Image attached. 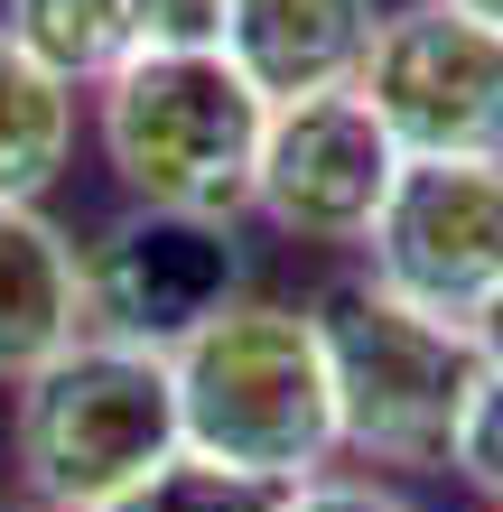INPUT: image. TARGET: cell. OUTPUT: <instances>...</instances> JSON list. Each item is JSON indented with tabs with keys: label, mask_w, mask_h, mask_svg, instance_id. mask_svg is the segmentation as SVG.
Here are the masks:
<instances>
[{
	"label": "cell",
	"mask_w": 503,
	"mask_h": 512,
	"mask_svg": "<svg viewBox=\"0 0 503 512\" xmlns=\"http://www.w3.org/2000/svg\"><path fill=\"white\" fill-rule=\"evenodd\" d=\"M466 354H476V364H485V373H503V289L485 298V308H476V317H466Z\"/></svg>",
	"instance_id": "obj_16"
},
{
	"label": "cell",
	"mask_w": 503,
	"mask_h": 512,
	"mask_svg": "<svg viewBox=\"0 0 503 512\" xmlns=\"http://www.w3.org/2000/svg\"><path fill=\"white\" fill-rule=\"evenodd\" d=\"M494 512H503V503H494Z\"/></svg>",
	"instance_id": "obj_19"
},
{
	"label": "cell",
	"mask_w": 503,
	"mask_h": 512,
	"mask_svg": "<svg viewBox=\"0 0 503 512\" xmlns=\"http://www.w3.org/2000/svg\"><path fill=\"white\" fill-rule=\"evenodd\" d=\"M373 0H224L215 47L233 56V75L261 103H308V94H345L354 66L373 47Z\"/></svg>",
	"instance_id": "obj_9"
},
{
	"label": "cell",
	"mask_w": 503,
	"mask_h": 512,
	"mask_svg": "<svg viewBox=\"0 0 503 512\" xmlns=\"http://www.w3.org/2000/svg\"><path fill=\"white\" fill-rule=\"evenodd\" d=\"M364 261L382 298L466 336V317L503 289V159H401Z\"/></svg>",
	"instance_id": "obj_6"
},
{
	"label": "cell",
	"mask_w": 503,
	"mask_h": 512,
	"mask_svg": "<svg viewBox=\"0 0 503 512\" xmlns=\"http://www.w3.org/2000/svg\"><path fill=\"white\" fill-rule=\"evenodd\" d=\"M280 494L289 485H261V475H233V466L177 447L168 466H150L131 494H112L103 512H280Z\"/></svg>",
	"instance_id": "obj_13"
},
{
	"label": "cell",
	"mask_w": 503,
	"mask_h": 512,
	"mask_svg": "<svg viewBox=\"0 0 503 512\" xmlns=\"http://www.w3.org/2000/svg\"><path fill=\"white\" fill-rule=\"evenodd\" d=\"M177 373V438L261 485H308L336 457V382L317 317L280 298H233L168 354Z\"/></svg>",
	"instance_id": "obj_1"
},
{
	"label": "cell",
	"mask_w": 503,
	"mask_h": 512,
	"mask_svg": "<svg viewBox=\"0 0 503 512\" xmlns=\"http://www.w3.org/2000/svg\"><path fill=\"white\" fill-rule=\"evenodd\" d=\"M392 177H401V149L364 112L354 84L345 94H308V103H271L261 168H252V215H271L289 243H364Z\"/></svg>",
	"instance_id": "obj_7"
},
{
	"label": "cell",
	"mask_w": 503,
	"mask_h": 512,
	"mask_svg": "<svg viewBox=\"0 0 503 512\" xmlns=\"http://www.w3.org/2000/svg\"><path fill=\"white\" fill-rule=\"evenodd\" d=\"M10 512H47V503H10Z\"/></svg>",
	"instance_id": "obj_18"
},
{
	"label": "cell",
	"mask_w": 503,
	"mask_h": 512,
	"mask_svg": "<svg viewBox=\"0 0 503 512\" xmlns=\"http://www.w3.org/2000/svg\"><path fill=\"white\" fill-rule=\"evenodd\" d=\"M457 10H476L485 28H503V0H457Z\"/></svg>",
	"instance_id": "obj_17"
},
{
	"label": "cell",
	"mask_w": 503,
	"mask_h": 512,
	"mask_svg": "<svg viewBox=\"0 0 503 512\" xmlns=\"http://www.w3.org/2000/svg\"><path fill=\"white\" fill-rule=\"evenodd\" d=\"M75 159V84L0 28V205H38Z\"/></svg>",
	"instance_id": "obj_12"
},
{
	"label": "cell",
	"mask_w": 503,
	"mask_h": 512,
	"mask_svg": "<svg viewBox=\"0 0 503 512\" xmlns=\"http://www.w3.org/2000/svg\"><path fill=\"white\" fill-rule=\"evenodd\" d=\"M233 298H243V252H233V224H205V215L131 205L84 252V317H94V336L150 345V354H177Z\"/></svg>",
	"instance_id": "obj_8"
},
{
	"label": "cell",
	"mask_w": 503,
	"mask_h": 512,
	"mask_svg": "<svg viewBox=\"0 0 503 512\" xmlns=\"http://www.w3.org/2000/svg\"><path fill=\"white\" fill-rule=\"evenodd\" d=\"M224 0H0V28L66 84H103L131 56L215 47Z\"/></svg>",
	"instance_id": "obj_10"
},
{
	"label": "cell",
	"mask_w": 503,
	"mask_h": 512,
	"mask_svg": "<svg viewBox=\"0 0 503 512\" xmlns=\"http://www.w3.org/2000/svg\"><path fill=\"white\" fill-rule=\"evenodd\" d=\"M448 466L485 503H503V373H485V364H476V382H466V401L448 419Z\"/></svg>",
	"instance_id": "obj_14"
},
{
	"label": "cell",
	"mask_w": 503,
	"mask_h": 512,
	"mask_svg": "<svg viewBox=\"0 0 503 512\" xmlns=\"http://www.w3.org/2000/svg\"><path fill=\"white\" fill-rule=\"evenodd\" d=\"M317 345H327V382H336V447H354L364 466L448 457V419L476 382V354L457 326L382 298L373 280H345L317 308Z\"/></svg>",
	"instance_id": "obj_4"
},
{
	"label": "cell",
	"mask_w": 503,
	"mask_h": 512,
	"mask_svg": "<svg viewBox=\"0 0 503 512\" xmlns=\"http://www.w3.org/2000/svg\"><path fill=\"white\" fill-rule=\"evenodd\" d=\"M75 336H94L75 233L47 224L38 205H0V382L47 373Z\"/></svg>",
	"instance_id": "obj_11"
},
{
	"label": "cell",
	"mask_w": 503,
	"mask_h": 512,
	"mask_svg": "<svg viewBox=\"0 0 503 512\" xmlns=\"http://www.w3.org/2000/svg\"><path fill=\"white\" fill-rule=\"evenodd\" d=\"M354 94L401 159H503V28L457 0H401L373 19Z\"/></svg>",
	"instance_id": "obj_5"
},
{
	"label": "cell",
	"mask_w": 503,
	"mask_h": 512,
	"mask_svg": "<svg viewBox=\"0 0 503 512\" xmlns=\"http://www.w3.org/2000/svg\"><path fill=\"white\" fill-rule=\"evenodd\" d=\"M19 475L47 512H103L177 447V373L168 354L122 336H75L47 373L19 382Z\"/></svg>",
	"instance_id": "obj_3"
},
{
	"label": "cell",
	"mask_w": 503,
	"mask_h": 512,
	"mask_svg": "<svg viewBox=\"0 0 503 512\" xmlns=\"http://www.w3.org/2000/svg\"><path fill=\"white\" fill-rule=\"evenodd\" d=\"M280 512H429V503L382 485V475H308V485L280 494Z\"/></svg>",
	"instance_id": "obj_15"
},
{
	"label": "cell",
	"mask_w": 503,
	"mask_h": 512,
	"mask_svg": "<svg viewBox=\"0 0 503 512\" xmlns=\"http://www.w3.org/2000/svg\"><path fill=\"white\" fill-rule=\"evenodd\" d=\"M94 131L131 205L233 224L252 205L271 103L233 75L224 47H168V56H131L122 75H103Z\"/></svg>",
	"instance_id": "obj_2"
}]
</instances>
